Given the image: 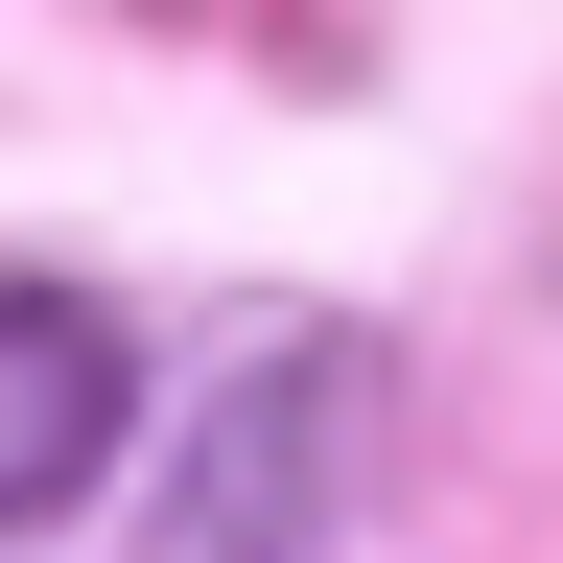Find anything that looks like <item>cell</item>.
<instances>
[{
	"label": "cell",
	"instance_id": "6da1fadb",
	"mask_svg": "<svg viewBox=\"0 0 563 563\" xmlns=\"http://www.w3.org/2000/svg\"><path fill=\"white\" fill-rule=\"evenodd\" d=\"M352 470H376V352L352 329H258L235 376L188 399L141 563H329L352 540Z\"/></svg>",
	"mask_w": 563,
	"mask_h": 563
},
{
	"label": "cell",
	"instance_id": "7a4b0ae2",
	"mask_svg": "<svg viewBox=\"0 0 563 563\" xmlns=\"http://www.w3.org/2000/svg\"><path fill=\"white\" fill-rule=\"evenodd\" d=\"M118 446H141V329L95 306V282L0 258V540H47Z\"/></svg>",
	"mask_w": 563,
	"mask_h": 563
}]
</instances>
